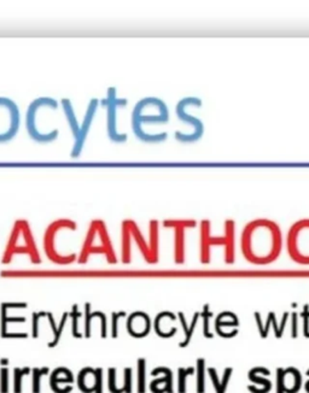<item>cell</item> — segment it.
Returning <instances> with one entry per match:
<instances>
[{
	"label": "cell",
	"instance_id": "obj_21",
	"mask_svg": "<svg viewBox=\"0 0 309 393\" xmlns=\"http://www.w3.org/2000/svg\"><path fill=\"white\" fill-rule=\"evenodd\" d=\"M177 315H179V320L182 322V330H184V335H185V340H184L182 344H179V346H180V348H187V346H189L190 342H191L192 335H193V332H195L196 326L198 323V319H200V314L198 312H195V315L192 317L191 325L190 326H187L184 312H179Z\"/></svg>",
	"mask_w": 309,
	"mask_h": 393
},
{
	"label": "cell",
	"instance_id": "obj_8",
	"mask_svg": "<svg viewBox=\"0 0 309 393\" xmlns=\"http://www.w3.org/2000/svg\"><path fill=\"white\" fill-rule=\"evenodd\" d=\"M127 99L118 98L114 87H110L106 97L102 100V105L106 110V133L110 141L116 144H122L127 141V136L121 134L118 131V110L127 105Z\"/></svg>",
	"mask_w": 309,
	"mask_h": 393
},
{
	"label": "cell",
	"instance_id": "obj_10",
	"mask_svg": "<svg viewBox=\"0 0 309 393\" xmlns=\"http://www.w3.org/2000/svg\"><path fill=\"white\" fill-rule=\"evenodd\" d=\"M197 222L193 220H166L164 226L174 230V262L177 264L185 263V230L196 227Z\"/></svg>",
	"mask_w": 309,
	"mask_h": 393
},
{
	"label": "cell",
	"instance_id": "obj_16",
	"mask_svg": "<svg viewBox=\"0 0 309 393\" xmlns=\"http://www.w3.org/2000/svg\"><path fill=\"white\" fill-rule=\"evenodd\" d=\"M261 376H271V371L264 368V367H256V368H253L249 374H248V378L251 380V383L254 384H259L262 386V389H256L255 386H248V390L251 391V393H269L271 390H272V383L269 381V379L266 378H262Z\"/></svg>",
	"mask_w": 309,
	"mask_h": 393
},
{
	"label": "cell",
	"instance_id": "obj_15",
	"mask_svg": "<svg viewBox=\"0 0 309 393\" xmlns=\"http://www.w3.org/2000/svg\"><path fill=\"white\" fill-rule=\"evenodd\" d=\"M225 263L233 264L236 261V223L233 220L225 222Z\"/></svg>",
	"mask_w": 309,
	"mask_h": 393
},
{
	"label": "cell",
	"instance_id": "obj_1",
	"mask_svg": "<svg viewBox=\"0 0 309 393\" xmlns=\"http://www.w3.org/2000/svg\"><path fill=\"white\" fill-rule=\"evenodd\" d=\"M241 249L248 262L266 266L276 262L283 249V235L276 222L259 218L241 232Z\"/></svg>",
	"mask_w": 309,
	"mask_h": 393
},
{
	"label": "cell",
	"instance_id": "obj_13",
	"mask_svg": "<svg viewBox=\"0 0 309 393\" xmlns=\"http://www.w3.org/2000/svg\"><path fill=\"white\" fill-rule=\"evenodd\" d=\"M190 98H184V99L180 100L177 104V118L182 120V122L190 123L192 127H193V133L191 136H182V138H177V141H182V143H192V141H198L200 139V136L203 134V125L200 122L198 118H192L190 113H187V108L189 103H190Z\"/></svg>",
	"mask_w": 309,
	"mask_h": 393
},
{
	"label": "cell",
	"instance_id": "obj_20",
	"mask_svg": "<svg viewBox=\"0 0 309 393\" xmlns=\"http://www.w3.org/2000/svg\"><path fill=\"white\" fill-rule=\"evenodd\" d=\"M149 238H150V244H149V250H150L151 259L152 264L159 262V222L152 220L149 226Z\"/></svg>",
	"mask_w": 309,
	"mask_h": 393
},
{
	"label": "cell",
	"instance_id": "obj_6",
	"mask_svg": "<svg viewBox=\"0 0 309 393\" xmlns=\"http://www.w3.org/2000/svg\"><path fill=\"white\" fill-rule=\"evenodd\" d=\"M21 127L19 105L8 97H0V144L14 141Z\"/></svg>",
	"mask_w": 309,
	"mask_h": 393
},
{
	"label": "cell",
	"instance_id": "obj_2",
	"mask_svg": "<svg viewBox=\"0 0 309 393\" xmlns=\"http://www.w3.org/2000/svg\"><path fill=\"white\" fill-rule=\"evenodd\" d=\"M92 255H104L106 261L110 264H115L118 262L114 246L110 239L108 227L105 225V222L100 218H96L90 223L86 238L82 245L79 262L86 263L87 259Z\"/></svg>",
	"mask_w": 309,
	"mask_h": 393
},
{
	"label": "cell",
	"instance_id": "obj_7",
	"mask_svg": "<svg viewBox=\"0 0 309 393\" xmlns=\"http://www.w3.org/2000/svg\"><path fill=\"white\" fill-rule=\"evenodd\" d=\"M77 222L70 218H58L51 222L50 226L46 228L44 234V250L46 256L51 261L57 264H62V259L59 257L58 240L62 235L68 231H77Z\"/></svg>",
	"mask_w": 309,
	"mask_h": 393
},
{
	"label": "cell",
	"instance_id": "obj_5",
	"mask_svg": "<svg viewBox=\"0 0 309 393\" xmlns=\"http://www.w3.org/2000/svg\"><path fill=\"white\" fill-rule=\"evenodd\" d=\"M50 108L57 110L58 108V102L55 98L51 97H39L33 100L31 104L28 105L27 111H26V129H27L28 136L35 141L38 144H50L52 141H55L58 138L59 134H54V136H41L38 131V115L41 110Z\"/></svg>",
	"mask_w": 309,
	"mask_h": 393
},
{
	"label": "cell",
	"instance_id": "obj_29",
	"mask_svg": "<svg viewBox=\"0 0 309 393\" xmlns=\"http://www.w3.org/2000/svg\"><path fill=\"white\" fill-rule=\"evenodd\" d=\"M125 391L126 393L132 392V371L129 368H126L125 369Z\"/></svg>",
	"mask_w": 309,
	"mask_h": 393
},
{
	"label": "cell",
	"instance_id": "obj_24",
	"mask_svg": "<svg viewBox=\"0 0 309 393\" xmlns=\"http://www.w3.org/2000/svg\"><path fill=\"white\" fill-rule=\"evenodd\" d=\"M195 373L193 367L189 368H179L177 369V392L187 393V376H192Z\"/></svg>",
	"mask_w": 309,
	"mask_h": 393
},
{
	"label": "cell",
	"instance_id": "obj_25",
	"mask_svg": "<svg viewBox=\"0 0 309 393\" xmlns=\"http://www.w3.org/2000/svg\"><path fill=\"white\" fill-rule=\"evenodd\" d=\"M146 361L144 358L138 360V393H145Z\"/></svg>",
	"mask_w": 309,
	"mask_h": 393
},
{
	"label": "cell",
	"instance_id": "obj_19",
	"mask_svg": "<svg viewBox=\"0 0 309 393\" xmlns=\"http://www.w3.org/2000/svg\"><path fill=\"white\" fill-rule=\"evenodd\" d=\"M232 373H233V369L231 367H228L223 371V379H219L218 371L213 367L208 368V374H209L210 380L213 383L214 389H215V393H226V390H228V383H230V379H231Z\"/></svg>",
	"mask_w": 309,
	"mask_h": 393
},
{
	"label": "cell",
	"instance_id": "obj_3",
	"mask_svg": "<svg viewBox=\"0 0 309 393\" xmlns=\"http://www.w3.org/2000/svg\"><path fill=\"white\" fill-rule=\"evenodd\" d=\"M16 255H27L33 263L41 262L40 255L38 251L31 225L27 220L23 218L15 222L5 249L3 262H11Z\"/></svg>",
	"mask_w": 309,
	"mask_h": 393
},
{
	"label": "cell",
	"instance_id": "obj_28",
	"mask_svg": "<svg viewBox=\"0 0 309 393\" xmlns=\"http://www.w3.org/2000/svg\"><path fill=\"white\" fill-rule=\"evenodd\" d=\"M301 316L303 319V335L309 338V304H306Z\"/></svg>",
	"mask_w": 309,
	"mask_h": 393
},
{
	"label": "cell",
	"instance_id": "obj_17",
	"mask_svg": "<svg viewBox=\"0 0 309 393\" xmlns=\"http://www.w3.org/2000/svg\"><path fill=\"white\" fill-rule=\"evenodd\" d=\"M159 373L164 374V378H159V379H154L150 384V390L154 393H161L159 390H157V386L161 384H166L164 386V393H174L173 387V373L172 371L167 368V367H157L154 368L151 376H159Z\"/></svg>",
	"mask_w": 309,
	"mask_h": 393
},
{
	"label": "cell",
	"instance_id": "obj_14",
	"mask_svg": "<svg viewBox=\"0 0 309 393\" xmlns=\"http://www.w3.org/2000/svg\"><path fill=\"white\" fill-rule=\"evenodd\" d=\"M127 327L128 332L133 337H136V338L146 337L148 333L150 332V317L148 316L145 312H134L132 316L128 319Z\"/></svg>",
	"mask_w": 309,
	"mask_h": 393
},
{
	"label": "cell",
	"instance_id": "obj_18",
	"mask_svg": "<svg viewBox=\"0 0 309 393\" xmlns=\"http://www.w3.org/2000/svg\"><path fill=\"white\" fill-rule=\"evenodd\" d=\"M289 315H290L289 312H284V314H283L282 323H280V326H278L276 314L273 312H269V317H267V321H266V327H264L262 330H259L261 338L264 339V338H267V337H269V327L272 325L273 328H274V335H276V338L280 339L283 337V332L285 330V326H287V320H289Z\"/></svg>",
	"mask_w": 309,
	"mask_h": 393
},
{
	"label": "cell",
	"instance_id": "obj_23",
	"mask_svg": "<svg viewBox=\"0 0 309 393\" xmlns=\"http://www.w3.org/2000/svg\"><path fill=\"white\" fill-rule=\"evenodd\" d=\"M197 386L196 391L197 393H205V358H198L197 360Z\"/></svg>",
	"mask_w": 309,
	"mask_h": 393
},
{
	"label": "cell",
	"instance_id": "obj_9",
	"mask_svg": "<svg viewBox=\"0 0 309 393\" xmlns=\"http://www.w3.org/2000/svg\"><path fill=\"white\" fill-rule=\"evenodd\" d=\"M98 105H100V102L96 98L90 100V103L87 105L85 116H84L81 122H80L77 136L74 138L73 149H72V154H70L73 159L80 157V154H82V150H84L85 144H86L87 136H88L90 131H91L92 123L95 121Z\"/></svg>",
	"mask_w": 309,
	"mask_h": 393
},
{
	"label": "cell",
	"instance_id": "obj_27",
	"mask_svg": "<svg viewBox=\"0 0 309 393\" xmlns=\"http://www.w3.org/2000/svg\"><path fill=\"white\" fill-rule=\"evenodd\" d=\"M276 393H287L285 384H284V369L278 368L276 374Z\"/></svg>",
	"mask_w": 309,
	"mask_h": 393
},
{
	"label": "cell",
	"instance_id": "obj_30",
	"mask_svg": "<svg viewBox=\"0 0 309 393\" xmlns=\"http://www.w3.org/2000/svg\"><path fill=\"white\" fill-rule=\"evenodd\" d=\"M291 319H292V328H291V337L292 338H297L299 332H297V322H299V314L297 312H292L291 314Z\"/></svg>",
	"mask_w": 309,
	"mask_h": 393
},
{
	"label": "cell",
	"instance_id": "obj_11",
	"mask_svg": "<svg viewBox=\"0 0 309 393\" xmlns=\"http://www.w3.org/2000/svg\"><path fill=\"white\" fill-rule=\"evenodd\" d=\"M309 230V218L301 220L296 222L287 233V253L294 262L302 264V266H309V256H302L299 251V240H300L302 232Z\"/></svg>",
	"mask_w": 309,
	"mask_h": 393
},
{
	"label": "cell",
	"instance_id": "obj_26",
	"mask_svg": "<svg viewBox=\"0 0 309 393\" xmlns=\"http://www.w3.org/2000/svg\"><path fill=\"white\" fill-rule=\"evenodd\" d=\"M212 315L213 314L210 312L209 304H205L200 316L203 319V335H205V338H209V339H212L214 337V335H212L209 332V320Z\"/></svg>",
	"mask_w": 309,
	"mask_h": 393
},
{
	"label": "cell",
	"instance_id": "obj_12",
	"mask_svg": "<svg viewBox=\"0 0 309 393\" xmlns=\"http://www.w3.org/2000/svg\"><path fill=\"white\" fill-rule=\"evenodd\" d=\"M210 221L203 220L200 222V262L209 264L212 261V246H223L225 239L223 236H212L210 234Z\"/></svg>",
	"mask_w": 309,
	"mask_h": 393
},
{
	"label": "cell",
	"instance_id": "obj_4",
	"mask_svg": "<svg viewBox=\"0 0 309 393\" xmlns=\"http://www.w3.org/2000/svg\"><path fill=\"white\" fill-rule=\"evenodd\" d=\"M169 121L167 105L159 98H144L136 103L132 113L133 133L136 138L141 136V129L148 123H166Z\"/></svg>",
	"mask_w": 309,
	"mask_h": 393
},
{
	"label": "cell",
	"instance_id": "obj_31",
	"mask_svg": "<svg viewBox=\"0 0 309 393\" xmlns=\"http://www.w3.org/2000/svg\"><path fill=\"white\" fill-rule=\"evenodd\" d=\"M306 374H307V376H309V369H308V371H307V373H306ZM305 389H306V391H307V392L309 393V380H308V381H307V383H306Z\"/></svg>",
	"mask_w": 309,
	"mask_h": 393
},
{
	"label": "cell",
	"instance_id": "obj_22",
	"mask_svg": "<svg viewBox=\"0 0 309 393\" xmlns=\"http://www.w3.org/2000/svg\"><path fill=\"white\" fill-rule=\"evenodd\" d=\"M289 381H291V385L287 393H299L302 387V376L297 368L289 367L284 369V383L287 384Z\"/></svg>",
	"mask_w": 309,
	"mask_h": 393
}]
</instances>
